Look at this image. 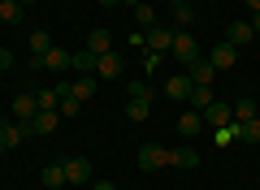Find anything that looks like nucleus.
Segmentation results:
<instances>
[{"mask_svg": "<svg viewBox=\"0 0 260 190\" xmlns=\"http://www.w3.org/2000/svg\"><path fill=\"white\" fill-rule=\"evenodd\" d=\"M95 190H117V186H113V181H95Z\"/></svg>", "mask_w": 260, "mask_h": 190, "instance_id": "obj_35", "label": "nucleus"}, {"mask_svg": "<svg viewBox=\"0 0 260 190\" xmlns=\"http://www.w3.org/2000/svg\"><path fill=\"white\" fill-rule=\"evenodd\" d=\"M91 181V160L74 156V160H65V186H87Z\"/></svg>", "mask_w": 260, "mask_h": 190, "instance_id": "obj_6", "label": "nucleus"}, {"mask_svg": "<svg viewBox=\"0 0 260 190\" xmlns=\"http://www.w3.org/2000/svg\"><path fill=\"white\" fill-rule=\"evenodd\" d=\"M165 164H174V151L169 147H160V143H143L139 147V169H165Z\"/></svg>", "mask_w": 260, "mask_h": 190, "instance_id": "obj_1", "label": "nucleus"}, {"mask_svg": "<svg viewBox=\"0 0 260 190\" xmlns=\"http://www.w3.org/2000/svg\"><path fill=\"white\" fill-rule=\"evenodd\" d=\"M18 5H22V9H30V5H35V0H18Z\"/></svg>", "mask_w": 260, "mask_h": 190, "instance_id": "obj_39", "label": "nucleus"}, {"mask_svg": "<svg viewBox=\"0 0 260 190\" xmlns=\"http://www.w3.org/2000/svg\"><path fill=\"white\" fill-rule=\"evenodd\" d=\"M256 117H260V112H256Z\"/></svg>", "mask_w": 260, "mask_h": 190, "instance_id": "obj_43", "label": "nucleus"}, {"mask_svg": "<svg viewBox=\"0 0 260 190\" xmlns=\"http://www.w3.org/2000/svg\"><path fill=\"white\" fill-rule=\"evenodd\" d=\"M234 61H239V48H234V44H225V39L213 48V52H208V65H213L217 73H221V69H234Z\"/></svg>", "mask_w": 260, "mask_h": 190, "instance_id": "obj_7", "label": "nucleus"}, {"mask_svg": "<svg viewBox=\"0 0 260 190\" xmlns=\"http://www.w3.org/2000/svg\"><path fill=\"white\" fill-rule=\"evenodd\" d=\"M135 26H143V30L156 26V9H152L148 0H143V5H135Z\"/></svg>", "mask_w": 260, "mask_h": 190, "instance_id": "obj_25", "label": "nucleus"}, {"mask_svg": "<svg viewBox=\"0 0 260 190\" xmlns=\"http://www.w3.org/2000/svg\"><path fill=\"white\" fill-rule=\"evenodd\" d=\"M130 100H152V91H148V82H143V78L130 82Z\"/></svg>", "mask_w": 260, "mask_h": 190, "instance_id": "obj_30", "label": "nucleus"}, {"mask_svg": "<svg viewBox=\"0 0 260 190\" xmlns=\"http://www.w3.org/2000/svg\"><path fill=\"white\" fill-rule=\"evenodd\" d=\"M9 65H13V52H9V48H0V69H9Z\"/></svg>", "mask_w": 260, "mask_h": 190, "instance_id": "obj_32", "label": "nucleus"}, {"mask_svg": "<svg viewBox=\"0 0 260 190\" xmlns=\"http://www.w3.org/2000/svg\"><path fill=\"white\" fill-rule=\"evenodd\" d=\"M117 5H121V0H100V9H117Z\"/></svg>", "mask_w": 260, "mask_h": 190, "instance_id": "obj_33", "label": "nucleus"}, {"mask_svg": "<svg viewBox=\"0 0 260 190\" xmlns=\"http://www.w3.org/2000/svg\"><path fill=\"white\" fill-rule=\"evenodd\" d=\"M186 100H191V108H195V112H204L208 104L217 100V95H213V87H191V95H186Z\"/></svg>", "mask_w": 260, "mask_h": 190, "instance_id": "obj_21", "label": "nucleus"}, {"mask_svg": "<svg viewBox=\"0 0 260 190\" xmlns=\"http://www.w3.org/2000/svg\"><path fill=\"white\" fill-rule=\"evenodd\" d=\"M78 108H83V100H74V95H61V117H78Z\"/></svg>", "mask_w": 260, "mask_h": 190, "instance_id": "obj_28", "label": "nucleus"}, {"mask_svg": "<svg viewBox=\"0 0 260 190\" xmlns=\"http://www.w3.org/2000/svg\"><path fill=\"white\" fill-rule=\"evenodd\" d=\"M70 65H74V52H65V48L52 44L44 56H39V61H30V69H56V73H65Z\"/></svg>", "mask_w": 260, "mask_h": 190, "instance_id": "obj_2", "label": "nucleus"}, {"mask_svg": "<svg viewBox=\"0 0 260 190\" xmlns=\"http://www.w3.org/2000/svg\"><path fill=\"white\" fill-rule=\"evenodd\" d=\"M251 30H256V35H260V13H251Z\"/></svg>", "mask_w": 260, "mask_h": 190, "instance_id": "obj_34", "label": "nucleus"}, {"mask_svg": "<svg viewBox=\"0 0 260 190\" xmlns=\"http://www.w3.org/2000/svg\"><path fill=\"white\" fill-rule=\"evenodd\" d=\"M174 169H200V151H195V147H178L174 151Z\"/></svg>", "mask_w": 260, "mask_h": 190, "instance_id": "obj_22", "label": "nucleus"}, {"mask_svg": "<svg viewBox=\"0 0 260 190\" xmlns=\"http://www.w3.org/2000/svg\"><path fill=\"white\" fill-rule=\"evenodd\" d=\"M56 121H61V112H56V108H39L35 112V117H30V134H52V130H56Z\"/></svg>", "mask_w": 260, "mask_h": 190, "instance_id": "obj_10", "label": "nucleus"}, {"mask_svg": "<svg viewBox=\"0 0 260 190\" xmlns=\"http://www.w3.org/2000/svg\"><path fill=\"white\" fill-rule=\"evenodd\" d=\"M39 112V104H35V91L30 95H13V117L22 121V126H30V117Z\"/></svg>", "mask_w": 260, "mask_h": 190, "instance_id": "obj_11", "label": "nucleus"}, {"mask_svg": "<svg viewBox=\"0 0 260 190\" xmlns=\"http://www.w3.org/2000/svg\"><path fill=\"white\" fill-rule=\"evenodd\" d=\"M200 126H204V117H200L195 108L178 117V134H182V138H195V134H200Z\"/></svg>", "mask_w": 260, "mask_h": 190, "instance_id": "obj_17", "label": "nucleus"}, {"mask_svg": "<svg viewBox=\"0 0 260 190\" xmlns=\"http://www.w3.org/2000/svg\"><path fill=\"white\" fill-rule=\"evenodd\" d=\"M87 52H95V56H104V52H113V35L104 26H95L91 35H87Z\"/></svg>", "mask_w": 260, "mask_h": 190, "instance_id": "obj_14", "label": "nucleus"}, {"mask_svg": "<svg viewBox=\"0 0 260 190\" xmlns=\"http://www.w3.org/2000/svg\"><path fill=\"white\" fill-rule=\"evenodd\" d=\"M191 87H195V82L186 78V73H174V78L165 82V100H186V95H191Z\"/></svg>", "mask_w": 260, "mask_h": 190, "instance_id": "obj_13", "label": "nucleus"}, {"mask_svg": "<svg viewBox=\"0 0 260 190\" xmlns=\"http://www.w3.org/2000/svg\"><path fill=\"white\" fill-rule=\"evenodd\" d=\"M186 78L195 82V87H213V78H217V69L208 65V56H195L191 65H186Z\"/></svg>", "mask_w": 260, "mask_h": 190, "instance_id": "obj_9", "label": "nucleus"}, {"mask_svg": "<svg viewBox=\"0 0 260 190\" xmlns=\"http://www.w3.org/2000/svg\"><path fill=\"white\" fill-rule=\"evenodd\" d=\"M95 61H100V56L87 52V48H83V52H74V69L78 73H95Z\"/></svg>", "mask_w": 260, "mask_h": 190, "instance_id": "obj_26", "label": "nucleus"}, {"mask_svg": "<svg viewBox=\"0 0 260 190\" xmlns=\"http://www.w3.org/2000/svg\"><path fill=\"white\" fill-rule=\"evenodd\" d=\"M48 48H52V35H48V30H30V61H39ZM30 61H26V65H30Z\"/></svg>", "mask_w": 260, "mask_h": 190, "instance_id": "obj_19", "label": "nucleus"}, {"mask_svg": "<svg viewBox=\"0 0 260 190\" xmlns=\"http://www.w3.org/2000/svg\"><path fill=\"white\" fill-rule=\"evenodd\" d=\"M121 5H130V9H135V5H143V0H121Z\"/></svg>", "mask_w": 260, "mask_h": 190, "instance_id": "obj_38", "label": "nucleus"}, {"mask_svg": "<svg viewBox=\"0 0 260 190\" xmlns=\"http://www.w3.org/2000/svg\"><path fill=\"white\" fill-rule=\"evenodd\" d=\"M0 156H5V143H0Z\"/></svg>", "mask_w": 260, "mask_h": 190, "instance_id": "obj_40", "label": "nucleus"}, {"mask_svg": "<svg viewBox=\"0 0 260 190\" xmlns=\"http://www.w3.org/2000/svg\"><path fill=\"white\" fill-rule=\"evenodd\" d=\"M256 112H260V104L256 100H234V121H256Z\"/></svg>", "mask_w": 260, "mask_h": 190, "instance_id": "obj_23", "label": "nucleus"}, {"mask_svg": "<svg viewBox=\"0 0 260 190\" xmlns=\"http://www.w3.org/2000/svg\"><path fill=\"white\" fill-rule=\"evenodd\" d=\"M121 69H126V65H121V56H117V52H104L100 61H95V78H100V82H117V78H121Z\"/></svg>", "mask_w": 260, "mask_h": 190, "instance_id": "obj_8", "label": "nucleus"}, {"mask_svg": "<svg viewBox=\"0 0 260 190\" xmlns=\"http://www.w3.org/2000/svg\"><path fill=\"white\" fill-rule=\"evenodd\" d=\"M26 134H30V130L22 126V121H5V126H0V143H5V151H9V147H18Z\"/></svg>", "mask_w": 260, "mask_h": 190, "instance_id": "obj_12", "label": "nucleus"}, {"mask_svg": "<svg viewBox=\"0 0 260 190\" xmlns=\"http://www.w3.org/2000/svg\"><path fill=\"white\" fill-rule=\"evenodd\" d=\"M0 126H5V121H0Z\"/></svg>", "mask_w": 260, "mask_h": 190, "instance_id": "obj_42", "label": "nucleus"}, {"mask_svg": "<svg viewBox=\"0 0 260 190\" xmlns=\"http://www.w3.org/2000/svg\"><path fill=\"white\" fill-rule=\"evenodd\" d=\"M160 61H165L160 52H143V69H148V73H156V65H160Z\"/></svg>", "mask_w": 260, "mask_h": 190, "instance_id": "obj_31", "label": "nucleus"}, {"mask_svg": "<svg viewBox=\"0 0 260 190\" xmlns=\"http://www.w3.org/2000/svg\"><path fill=\"white\" fill-rule=\"evenodd\" d=\"M208 5H217V0H208Z\"/></svg>", "mask_w": 260, "mask_h": 190, "instance_id": "obj_41", "label": "nucleus"}, {"mask_svg": "<svg viewBox=\"0 0 260 190\" xmlns=\"http://www.w3.org/2000/svg\"><path fill=\"white\" fill-rule=\"evenodd\" d=\"M200 117H204V126L221 130V126H230V121H234V108H230V104H225V100H213V104H208L204 112H200Z\"/></svg>", "mask_w": 260, "mask_h": 190, "instance_id": "obj_5", "label": "nucleus"}, {"mask_svg": "<svg viewBox=\"0 0 260 190\" xmlns=\"http://www.w3.org/2000/svg\"><path fill=\"white\" fill-rule=\"evenodd\" d=\"M39 181H44L48 190H61V186H65V160H56V164H44Z\"/></svg>", "mask_w": 260, "mask_h": 190, "instance_id": "obj_15", "label": "nucleus"}, {"mask_svg": "<svg viewBox=\"0 0 260 190\" xmlns=\"http://www.w3.org/2000/svg\"><path fill=\"white\" fill-rule=\"evenodd\" d=\"M247 5H251V13H260V0H247Z\"/></svg>", "mask_w": 260, "mask_h": 190, "instance_id": "obj_37", "label": "nucleus"}, {"mask_svg": "<svg viewBox=\"0 0 260 190\" xmlns=\"http://www.w3.org/2000/svg\"><path fill=\"white\" fill-rule=\"evenodd\" d=\"M70 95H74V100H91L95 95V73H83L78 82H70Z\"/></svg>", "mask_w": 260, "mask_h": 190, "instance_id": "obj_18", "label": "nucleus"}, {"mask_svg": "<svg viewBox=\"0 0 260 190\" xmlns=\"http://www.w3.org/2000/svg\"><path fill=\"white\" fill-rule=\"evenodd\" d=\"M126 117L130 121H148L152 117V100H130L126 104Z\"/></svg>", "mask_w": 260, "mask_h": 190, "instance_id": "obj_24", "label": "nucleus"}, {"mask_svg": "<svg viewBox=\"0 0 260 190\" xmlns=\"http://www.w3.org/2000/svg\"><path fill=\"white\" fill-rule=\"evenodd\" d=\"M22 18H26V13H22L18 0H0V22H9V26H22Z\"/></svg>", "mask_w": 260, "mask_h": 190, "instance_id": "obj_20", "label": "nucleus"}, {"mask_svg": "<svg viewBox=\"0 0 260 190\" xmlns=\"http://www.w3.org/2000/svg\"><path fill=\"white\" fill-rule=\"evenodd\" d=\"M169 13H174L178 26H191V22H195V9H191V5H178V9H169Z\"/></svg>", "mask_w": 260, "mask_h": 190, "instance_id": "obj_29", "label": "nucleus"}, {"mask_svg": "<svg viewBox=\"0 0 260 190\" xmlns=\"http://www.w3.org/2000/svg\"><path fill=\"white\" fill-rule=\"evenodd\" d=\"M169 56H178L182 65H191L195 56H200V44H195L186 30H174V48H169Z\"/></svg>", "mask_w": 260, "mask_h": 190, "instance_id": "obj_4", "label": "nucleus"}, {"mask_svg": "<svg viewBox=\"0 0 260 190\" xmlns=\"http://www.w3.org/2000/svg\"><path fill=\"white\" fill-rule=\"evenodd\" d=\"M251 39H256V30H251V22H234V26L225 30V44H234V48L251 44Z\"/></svg>", "mask_w": 260, "mask_h": 190, "instance_id": "obj_16", "label": "nucleus"}, {"mask_svg": "<svg viewBox=\"0 0 260 190\" xmlns=\"http://www.w3.org/2000/svg\"><path fill=\"white\" fill-rule=\"evenodd\" d=\"M169 48H174V30L169 26H148L143 30V52H160L165 56Z\"/></svg>", "mask_w": 260, "mask_h": 190, "instance_id": "obj_3", "label": "nucleus"}, {"mask_svg": "<svg viewBox=\"0 0 260 190\" xmlns=\"http://www.w3.org/2000/svg\"><path fill=\"white\" fill-rule=\"evenodd\" d=\"M239 138H243V143H260V117H256V121H243V126H239Z\"/></svg>", "mask_w": 260, "mask_h": 190, "instance_id": "obj_27", "label": "nucleus"}, {"mask_svg": "<svg viewBox=\"0 0 260 190\" xmlns=\"http://www.w3.org/2000/svg\"><path fill=\"white\" fill-rule=\"evenodd\" d=\"M165 5H169V9H178V5H191V0H165Z\"/></svg>", "mask_w": 260, "mask_h": 190, "instance_id": "obj_36", "label": "nucleus"}]
</instances>
